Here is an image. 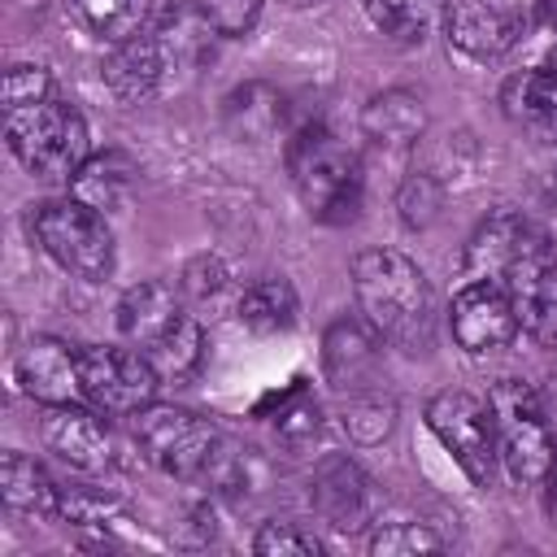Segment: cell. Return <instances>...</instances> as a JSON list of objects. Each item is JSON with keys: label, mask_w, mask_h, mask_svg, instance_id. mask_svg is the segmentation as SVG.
<instances>
[{"label": "cell", "mask_w": 557, "mask_h": 557, "mask_svg": "<svg viewBox=\"0 0 557 557\" xmlns=\"http://www.w3.org/2000/svg\"><path fill=\"white\" fill-rule=\"evenodd\" d=\"M352 296L370 331L400 352H426L435 339V292L413 257L361 248L352 257Z\"/></svg>", "instance_id": "1"}, {"label": "cell", "mask_w": 557, "mask_h": 557, "mask_svg": "<svg viewBox=\"0 0 557 557\" xmlns=\"http://www.w3.org/2000/svg\"><path fill=\"white\" fill-rule=\"evenodd\" d=\"M287 174L309 218L326 226H344L357 218L366 191L361 157L331 126L309 122L287 139Z\"/></svg>", "instance_id": "2"}, {"label": "cell", "mask_w": 557, "mask_h": 557, "mask_svg": "<svg viewBox=\"0 0 557 557\" xmlns=\"http://www.w3.org/2000/svg\"><path fill=\"white\" fill-rule=\"evenodd\" d=\"M4 144L17 157V165L44 183H70L74 170L91 157L87 117L70 100H57V96L30 109H9Z\"/></svg>", "instance_id": "3"}, {"label": "cell", "mask_w": 557, "mask_h": 557, "mask_svg": "<svg viewBox=\"0 0 557 557\" xmlns=\"http://www.w3.org/2000/svg\"><path fill=\"white\" fill-rule=\"evenodd\" d=\"M487 409L496 422V448H500V466L509 470V479L527 487L553 483L557 440H553V426L544 418L535 387L522 379H496L487 387Z\"/></svg>", "instance_id": "4"}, {"label": "cell", "mask_w": 557, "mask_h": 557, "mask_svg": "<svg viewBox=\"0 0 557 557\" xmlns=\"http://www.w3.org/2000/svg\"><path fill=\"white\" fill-rule=\"evenodd\" d=\"M30 239L44 248L48 261H57L65 274L83 283H104L117 265L113 231L104 213L87 209L83 200H39L30 205Z\"/></svg>", "instance_id": "5"}, {"label": "cell", "mask_w": 557, "mask_h": 557, "mask_svg": "<svg viewBox=\"0 0 557 557\" xmlns=\"http://www.w3.org/2000/svg\"><path fill=\"white\" fill-rule=\"evenodd\" d=\"M135 422V444L139 453L170 479L183 483H205L218 448H222V431L183 405H144L139 413H131Z\"/></svg>", "instance_id": "6"}, {"label": "cell", "mask_w": 557, "mask_h": 557, "mask_svg": "<svg viewBox=\"0 0 557 557\" xmlns=\"http://www.w3.org/2000/svg\"><path fill=\"white\" fill-rule=\"evenodd\" d=\"M426 426L474 487H492L500 448H496V422L483 396L461 392V387L435 392L426 400Z\"/></svg>", "instance_id": "7"}, {"label": "cell", "mask_w": 557, "mask_h": 557, "mask_svg": "<svg viewBox=\"0 0 557 557\" xmlns=\"http://www.w3.org/2000/svg\"><path fill=\"white\" fill-rule=\"evenodd\" d=\"M500 287L518 309V326L535 344H557V244L540 222L527 226V239Z\"/></svg>", "instance_id": "8"}, {"label": "cell", "mask_w": 557, "mask_h": 557, "mask_svg": "<svg viewBox=\"0 0 557 557\" xmlns=\"http://www.w3.org/2000/svg\"><path fill=\"white\" fill-rule=\"evenodd\" d=\"M78 374H83V396L113 418L139 413L144 405L157 400V387H161V374L148 361V352L113 348V344L78 348Z\"/></svg>", "instance_id": "9"}, {"label": "cell", "mask_w": 557, "mask_h": 557, "mask_svg": "<svg viewBox=\"0 0 557 557\" xmlns=\"http://www.w3.org/2000/svg\"><path fill=\"white\" fill-rule=\"evenodd\" d=\"M448 44L470 61H500L531 30V4L522 0H453L444 13Z\"/></svg>", "instance_id": "10"}, {"label": "cell", "mask_w": 557, "mask_h": 557, "mask_svg": "<svg viewBox=\"0 0 557 557\" xmlns=\"http://www.w3.org/2000/svg\"><path fill=\"white\" fill-rule=\"evenodd\" d=\"M39 440L57 461H65L83 474H109L122 461V444L104 426V418L74 405V400L70 405H44Z\"/></svg>", "instance_id": "11"}, {"label": "cell", "mask_w": 557, "mask_h": 557, "mask_svg": "<svg viewBox=\"0 0 557 557\" xmlns=\"http://www.w3.org/2000/svg\"><path fill=\"white\" fill-rule=\"evenodd\" d=\"M448 331L457 339V348H466L470 357L496 352L505 348L522 326H518V309L509 300V292L492 278H466L453 296L448 309Z\"/></svg>", "instance_id": "12"}, {"label": "cell", "mask_w": 557, "mask_h": 557, "mask_svg": "<svg viewBox=\"0 0 557 557\" xmlns=\"http://www.w3.org/2000/svg\"><path fill=\"white\" fill-rule=\"evenodd\" d=\"M309 505L313 513L339 531V535H357L374 522V479L344 453H331L313 466V479H309Z\"/></svg>", "instance_id": "13"}, {"label": "cell", "mask_w": 557, "mask_h": 557, "mask_svg": "<svg viewBox=\"0 0 557 557\" xmlns=\"http://www.w3.org/2000/svg\"><path fill=\"white\" fill-rule=\"evenodd\" d=\"M322 374L344 396L379 392L383 379V339L370 331L366 318H335L322 335Z\"/></svg>", "instance_id": "14"}, {"label": "cell", "mask_w": 557, "mask_h": 557, "mask_svg": "<svg viewBox=\"0 0 557 557\" xmlns=\"http://www.w3.org/2000/svg\"><path fill=\"white\" fill-rule=\"evenodd\" d=\"M13 374L22 383V392L39 405H70L83 396V374H78V348H70L57 335H35L17 361Z\"/></svg>", "instance_id": "15"}, {"label": "cell", "mask_w": 557, "mask_h": 557, "mask_svg": "<svg viewBox=\"0 0 557 557\" xmlns=\"http://www.w3.org/2000/svg\"><path fill=\"white\" fill-rule=\"evenodd\" d=\"M165 74H170V57H165V48H161V39L152 30L113 44L104 52V61H100V78L113 91V100H122V104L152 100L161 91Z\"/></svg>", "instance_id": "16"}, {"label": "cell", "mask_w": 557, "mask_h": 557, "mask_svg": "<svg viewBox=\"0 0 557 557\" xmlns=\"http://www.w3.org/2000/svg\"><path fill=\"white\" fill-rule=\"evenodd\" d=\"M500 113L531 139L557 148V70L531 65L500 83Z\"/></svg>", "instance_id": "17"}, {"label": "cell", "mask_w": 557, "mask_h": 557, "mask_svg": "<svg viewBox=\"0 0 557 557\" xmlns=\"http://www.w3.org/2000/svg\"><path fill=\"white\" fill-rule=\"evenodd\" d=\"M183 313H187V309L178 305V292H174L170 283L144 278V283L126 287L122 300H117V335H122L126 344H135L139 352H148Z\"/></svg>", "instance_id": "18"}, {"label": "cell", "mask_w": 557, "mask_h": 557, "mask_svg": "<svg viewBox=\"0 0 557 557\" xmlns=\"http://www.w3.org/2000/svg\"><path fill=\"white\" fill-rule=\"evenodd\" d=\"M527 226H531L527 213L505 209V205L492 209V213L474 226V235L466 239V257H461L466 278H492V283H500L505 270L513 265L522 239H527Z\"/></svg>", "instance_id": "19"}, {"label": "cell", "mask_w": 557, "mask_h": 557, "mask_svg": "<svg viewBox=\"0 0 557 557\" xmlns=\"http://www.w3.org/2000/svg\"><path fill=\"white\" fill-rule=\"evenodd\" d=\"M0 500L9 513L22 518H61V487L35 457L17 448L0 457Z\"/></svg>", "instance_id": "20"}, {"label": "cell", "mask_w": 557, "mask_h": 557, "mask_svg": "<svg viewBox=\"0 0 557 557\" xmlns=\"http://www.w3.org/2000/svg\"><path fill=\"white\" fill-rule=\"evenodd\" d=\"M361 131L374 139V144H387V148H409L422 139L426 131V104L418 91L409 87H387V91H374L361 109Z\"/></svg>", "instance_id": "21"}, {"label": "cell", "mask_w": 557, "mask_h": 557, "mask_svg": "<svg viewBox=\"0 0 557 557\" xmlns=\"http://www.w3.org/2000/svg\"><path fill=\"white\" fill-rule=\"evenodd\" d=\"M131 183H135V165H131V157L117 152V148H104V152H91V157L74 170V178H70V196L83 200V205L96 209V213H113V209H122Z\"/></svg>", "instance_id": "22"}, {"label": "cell", "mask_w": 557, "mask_h": 557, "mask_svg": "<svg viewBox=\"0 0 557 557\" xmlns=\"http://www.w3.org/2000/svg\"><path fill=\"white\" fill-rule=\"evenodd\" d=\"M296 313H300V300H296V287L283 274L252 278L235 300V318L252 335H283L296 322Z\"/></svg>", "instance_id": "23"}, {"label": "cell", "mask_w": 557, "mask_h": 557, "mask_svg": "<svg viewBox=\"0 0 557 557\" xmlns=\"http://www.w3.org/2000/svg\"><path fill=\"white\" fill-rule=\"evenodd\" d=\"M361 13L396 44H422L448 13L453 0H357Z\"/></svg>", "instance_id": "24"}, {"label": "cell", "mask_w": 557, "mask_h": 557, "mask_svg": "<svg viewBox=\"0 0 557 557\" xmlns=\"http://www.w3.org/2000/svg\"><path fill=\"white\" fill-rule=\"evenodd\" d=\"M222 104H226V109H222V113H226V126H231L239 139H265V135H274V131L283 126V117H287L283 91L270 87V83H244V87H235Z\"/></svg>", "instance_id": "25"}, {"label": "cell", "mask_w": 557, "mask_h": 557, "mask_svg": "<svg viewBox=\"0 0 557 557\" xmlns=\"http://www.w3.org/2000/svg\"><path fill=\"white\" fill-rule=\"evenodd\" d=\"M148 361L157 366L161 383H191L196 370L205 366V326H200L191 313H183V318L148 348Z\"/></svg>", "instance_id": "26"}, {"label": "cell", "mask_w": 557, "mask_h": 557, "mask_svg": "<svg viewBox=\"0 0 557 557\" xmlns=\"http://www.w3.org/2000/svg\"><path fill=\"white\" fill-rule=\"evenodd\" d=\"M74 9L96 35H104L109 44H122L152 26L161 0H74Z\"/></svg>", "instance_id": "27"}, {"label": "cell", "mask_w": 557, "mask_h": 557, "mask_svg": "<svg viewBox=\"0 0 557 557\" xmlns=\"http://www.w3.org/2000/svg\"><path fill=\"white\" fill-rule=\"evenodd\" d=\"M440 548H444V535L413 518H387V522H374L370 531L374 557H418V553H440Z\"/></svg>", "instance_id": "28"}, {"label": "cell", "mask_w": 557, "mask_h": 557, "mask_svg": "<svg viewBox=\"0 0 557 557\" xmlns=\"http://www.w3.org/2000/svg\"><path fill=\"white\" fill-rule=\"evenodd\" d=\"M392 426H396V400L383 387L361 392V396H344V431L357 444H379Z\"/></svg>", "instance_id": "29"}, {"label": "cell", "mask_w": 557, "mask_h": 557, "mask_svg": "<svg viewBox=\"0 0 557 557\" xmlns=\"http://www.w3.org/2000/svg\"><path fill=\"white\" fill-rule=\"evenodd\" d=\"M274 435H278L287 448H309V444L322 435V409H318V400L309 396V387L296 383V387L278 400Z\"/></svg>", "instance_id": "30"}, {"label": "cell", "mask_w": 557, "mask_h": 557, "mask_svg": "<svg viewBox=\"0 0 557 557\" xmlns=\"http://www.w3.org/2000/svg\"><path fill=\"white\" fill-rule=\"evenodd\" d=\"M61 518L74 527H113V522H131V509L122 496L113 492H96V487H74L61 492Z\"/></svg>", "instance_id": "31"}, {"label": "cell", "mask_w": 557, "mask_h": 557, "mask_svg": "<svg viewBox=\"0 0 557 557\" xmlns=\"http://www.w3.org/2000/svg\"><path fill=\"white\" fill-rule=\"evenodd\" d=\"M396 209H400V222L409 231H426L440 213H444V183L435 174H409L400 187H396Z\"/></svg>", "instance_id": "32"}, {"label": "cell", "mask_w": 557, "mask_h": 557, "mask_svg": "<svg viewBox=\"0 0 557 557\" xmlns=\"http://www.w3.org/2000/svg\"><path fill=\"white\" fill-rule=\"evenodd\" d=\"M252 553H257V557H318V553H322V540L309 535V531H300L296 522L270 518V522L257 527Z\"/></svg>", "instance_id": "33"}, {"label": "cell", "mask_w": 557, "mask_h": 557, "mask_svg": "<svg viewBox=\"0 0 557 557\" xmlns=\"http://www.w3.org/2000/svg\"><path fill=\"white\" fill-rule=\"evenodd\" d=\"M52 96V74L44 65H9L4 78H0V100H4V113L9 109H30V104H44Z\"/></svg>", "instance_id": "34"}, {"label": "cell", "mask_w": 557, "mask_h": 557, "mask_svg": "<svg viewBox=\"0 0 557 557\" xmlns=\"http://www.w3.org/2000/svg\"><path fill=\"white\" fill-rule=\"evenodd\" d=\"M196 9L218 39H244L261 17V0H196Z\"/></svg>", "instance_id": "35"}, {"label": "cell", "mask_w": 557, "mask_h": 557, "mask_svg": "<svg viewBox=\"0 0 557 557\" xmlns=\"http://www.w3.org/2000/svg\"><path fill=\"white\" fill-rule=\"evenodd\" d=\"M178 287H183V296H191V300H213V296L226 287V265H222V257H213V252L191 257Z\"/></svg>", "instance_id": "36"}]
</instances>
